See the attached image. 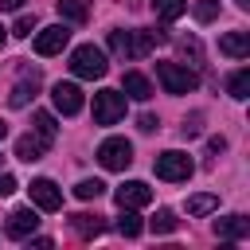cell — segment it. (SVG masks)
I'll use <instances>...</instances> for the list:
<instances>
[{"label": "cell", "instance_id": "obj_1", "mask_svg": "<svg viewBox=\"0 0 250 250\" xmlns=\"http://www.w3.org/2000/svg\"><path fill=\"white\" fill-rule=\"evenodd\" d=\"M70 70H74L78 78H102V74L109 70L105 51H102V47H94V43L74 47V55H70Z\"/></svg>", "mask_w": 250, "mask_h": 250}, {"label": "cell", "instance_id": "obj_2", "mask_svg": "<svg viewBox=\"0 0 250 250\" xmlns=\"http://www.w3.org/2000/svg\"><path fill=\"white\" fill-rule=\"evenodd\" d=\"M156 78L168 94H191L199 86V74L191 66H180V62H156Z\"/></svg>", "mask_w": 250, "mask_h": 250}, {"label": "cell", "instance_id": "obj_3", "mask_svg": "<svg viewBox=\"0 0 250 250\" xmlns=\"http://www.w3.org/2000/svg\"><path fill=\"white\" fill-rule=\"evenodd\" d=\"M98 164L109 168V172H125V168L133 164V145H129L125 137H105V141L98 145Z\"/></svg>", "mask_w": 250, "mask_h": 250}, {"label": "cell", "instance_id": "obj_4", "mask_svg": "<svg viewBox=\"0 0 250 250\" xmlns=\"http://www.w3.org/2000/svg\"><path fill=\"white\" fill-rule=\"evenodd\" d=\"M191 172H195V164H191V156L180 152V148H168V152L156 156V176L168 180V184H184Z\"/></svg>", "mask_w": 250, "mask_h": 250}, {"label": "cell", "instance_id": "obj_5", "mask_svg": "<svg viewBox=\"0 0 250 250\" xmlns=\"http://www.w3.org/2000/svg\"><path fill=\"white\" fill-rule=\"evenodd\" d=\"M125 117V94L121 90H98L94 94V121L98 125H117Z\"/></svg>", "mask_w": 250, "mask_h": 250}, {"label": "cell", "instance_id": "obj_6", "mask_svg": "<svg viewBox=\"0 0 250 250\" xmlns=\"http://www.w3.org/2000/svg\"><path fill=\"white\" fill-rule=\"evenodd\" d=\"M70 43V31H66V23H51V27H43L39 35H35V55H59L62 47Z\"/></svg>", "mask_w": 250, "mask_h": 250}, {"label": "cell", "instance_id": "obj_7", "mask_svg": "<svg viewBox=\"0 0 250 250\" xmlns=\"http://www.w3.org/2000/svg\"><path fill=\"white\" fill-rule=\"evenodd\" d=\"M51 102H55V109H59L62 117H74V113L82 109V90H78L74 82H55V86H51Z\"/></svg>", "mask_w": 250, "mask_h": 250}, {"label": "cell", "instance_id": "obj_8", "mask_svg": "<svg viewBox=\"0 0 250 250\" xmlns=\"http://www.w3.org/2000/svg\"><path fill=\"white\" fill-rule=\"evenodd\" d=\"M31 203L39 207V211H59L62 207V191L55 188V180H47V176H39V180H31Z\"/></svg>", "mask_w": 250, "mask_h": 250}, {"label": "cell", "instance_id": "obj_9", "mask_svg": "<svg viewBox=\"0 0 250 250\" xmlns=\"http://www.w3.org/2000/svg\"><path fill=\"white\" fill-rule=\"evenodd\" d=\"M113 199H117V207H148V203H152V191H148V184H141V180H125V184L113 191Z\"/></svg>", "mask_w": 250, "mask_h": 250}, {"label": "cell", "instance_id": "obj_10", "mask_svg": "<svg viewBox=\"0 0 250 250\" xmlns=\"http://www.w3.org/2000/svg\"><path fill=\"white\" fill-rule=\"evenodd\" d=\"M35 227H39L35 207H16V211L8 215V223H4V234H8V238H27Z\"/></svg>", "mask_w": 250, "mask_h": 250}, {"label": "cell", "instance_id": "obj_11", "mask_svg": "<svg viewBox=\"0 0 250 250\" xmlns=\"http://www.w3.org/2000/svg\"><path fill=\"white\" fill-rule=\"evenodd\" d=\"M47 148H51V137H43L39 129H31V133H23V137L16 141V156L27 160V164H31V160H43Z\"/></svg>", "mask_w": 250, "mask_h": 250}, {"label": "cell", "instance_id": "obj_12", "mask_svg": "<svg viewBox=\"0 0 250 250\" xmlns=\"http://www.w3.org/2000/svg\"><path fill=\"white\" fill-rule=\"evenodd\" d=\"M168 39V31H129V51H125V59H145L156 43H164Z\"/></svg>", "mask_w": 250, "mask_h": 250}, {"label": "cell", "instance_id": "obj_13", "mask_svg": "<svg viewBox=\"0 0 250 250\" xmlns=\"http://www.w3.org/2000/svg\"><path fill=\"white\" fill-rule=\"evenodd\" d=\"M35 90H39V70H23V74H20V82H16V86H12V94H8V105L23 109V105L35 98Z\"/></svg>", "mask_w": 250, "mask_h": 250}, {"label": "cell", "instance_id": "obj_14", "mask_svg": "<svg viewBox=\"0 0 250 250\" xmlns=\"http://www.w3.org/2000/svg\"><path fill=\"white\" fill-rule=\"evenodd\" d=\"M121 94L133 98V102H148V98H152V82H148L141 70H125V78H121Z\"/></svg>", "mask_w": 250, "mask_h": 250}, {"label": "cell", "instance_id": "obj_15", "mask_svg": "<svg viewBox=\"0 0 250 250\" xmlns=\"http://www.w3.org/2000/svg\"><path fill=\"white\" fill-rule=\"evenodd\" d=\"M70 230L78 238H98L105 230V219L102 215H90V211H78V215H70Z\"/></svg>", "mask_w": 250, "mask_h": 250}, {"label": "cell", "instance_id": "obj_16", "mask_svg": "<svg viewBox=\"0 0 250 250\" xmlns=\"http://www.w3.org/2000/svg\"><path fill=\"white\" fill-rule=\"evenodd\" d=\"M215 234L219 238H246L250 234V219L246 215H223V219H215Z\"/></svg>", "mask_w": 250, "mask_h": 250}, {"label": "cell", "instance_id": "obj_17", "mask_svg": "<svg viewBox=\"0 0 250 250\" xmlns=\"http://www.w3.org/2000/svg\"><path fill=\"white\" fill-rule=\"evenodd\" d=\"M219 51L230 55V59H246L250 55V31H227L219 39Z\"/></svg>", "mask_w": 250, "mask_h": 250}, {"label": "cell", "instance_id": "obj_18", "mask_svg": "<svg viewBox=\"0 0 250 250\" xmlns=\"http://www.w3.org/2000/svg\"><path fill=\"white\" fill-rule=\"evenodd\" d=\"M55 8H59V16L66 23H86L90 20V4L86 0H55Z\"/></svg>", "mask_w": 250, "mask_h": 250}, {"label": "cell", "instance_id": "obj_19", "mask_svg": "<svg viewBox=\"0 0 250 250\" xmlns=\"http://www.w3.org/2000/svg\"><path fill=\"white\" fill-rule=\"evenodd\" d=\"M227 94H230L234 102H246V98H250V70H246V66L227 78Z\"/></svg>", "mask_w": 250, "mask_h": 250}, {"label": "cell", "instance_id": "obj_20", "mask_svg": "<svg viewBox=\"0 0 250 250\" xmlns=\"http://www.w3.org/2000/svg\"><path fill=\"white\" fill-rule=\"evenodd\" d=\"M141 219H137V207H121V215H117V230L125 234V238H137L141 234Z\"/></svg>", "mask_w": 250, "mask_h": 250}, {"label": "cell", "instance_id": "obj_21", "mask_svg": "<svg viewBox=\"0 0 250 250\" xmlns=\"http://www.w3.org/2000/svg\"><path fill=\"white\" fill-rule=\"evenodd\" d=\"M152 12L160 20H180L188 12V0H152Z\"/></svg>", "mask_w": 250, "mask_h": 250}, {"label": "cell", "instance_id": "obj_22", "mask_svg": "<svg viewBox=\"0 0 250 250\" xmlns=\"http://www.w3.org/2000/svg\"><path fill=\"white\" fill-rule=\"evenodd\" d=\"M176 227H180V219H176V211H168V207H160V211H156V219H152V230H156V234H172Z\"/></svg>", "mask_w": 250, "mask_h": 250}, {"label": "cell", "instance_id": "obj_23", "mask_svg": "<svg viewBox=\"0 0 250 250\" xmlns=\"http://www.w3.org/2000/svg\"><path fill=\"white\" fill-rule=\"evenodd\" d=\"M176 51H180L184 59H191V62H199V59H203V47H199V39H195V35L176 39Z\"/></svg>", "mask_w": 250, "mask_h": 250}, {"label": "cell", "instance_id": "obj_24", "mask_svg": "<svg viewBox=\"0 0 250 250\" xmlns=\"http://www.w3.org/2000/svg\"><path fill=\"white\" fill-rule=\"evenodd\" d=\"M219 207V195H191L188 199V215H207Z\"/></svg>", "mask_w": 250, "mask_h": 250}, {"label": "cell", "instance_id": "obj_25", "mask_svg": "<svg viewBox=\"0 0 250 250\" xmlns=\"http://www.w3.org/2000/svg\"><path fill=\"white\" fill-rule=\"evenodd\" d=\"M102 191H105V184H102V180H78V188H74V195H78V199H98Z\"/></svg>", "mask_w": 250, "mask_h": 250}, {"label": "cell", "instance_id": "obj_26", "mask_svg": "<svg viewBox=\"0 0 250 250\" xmlns=\"http://www.w3.org/2000/svg\"><path fill=\"white\" fill-rule=\"evenodd\" d=\"M31 129H39V133H43V137H51V141H55V133H59V125H55V117H51L47 109H39V113H35V125H31Z\"/></svg>", "mask_w": 250, "mask_h": 250}, {"label": "cell", "instance_id": "obj_27", "mask_svg": "<svg viewBox=\"0 0 250 250\" xmlns=\"http://www.w3.org/2000/svg\"><path fill=\"white\" fill-rule=\"evenodd\" d=\"M191 12H195V20H199V23H211V20L219 16V0H199Z\"/></svg>", "mask_w": 250, "mask_h": 250}, {"label": "cell", "instance_id": "obj_28", "mask_svg": "<svg viewBox=\"0 0 250 250\" xmlns=\"http://www.w3.org/2000/svg\"><path fill=\"white\" fill-rule=\"evenodd\" d=\"M109 51L113 55H125L129 51V31H109Z\"/></svg>", "mask_w": 250, "mask_h": 250}, {"label": "cell", "instance_id": "obj_29", "mask_svg": "<svg viewBox=\"0 0 250 250\" xmlns=\"http://www.w3.org/2000/svg\"><path fill=\"white\" fill-rule=\"evenodd\" d=\"M31 31H35V16H20L16 27H12V35H20V39H27Z\"/></svg>", "mask_w": 250, "mask_h": 250}, {"label": "cell", "instance_id": "obj_30", "mask_svg": "<svg viewBox=\"0 0 250 250\" xmlns=\"http://www.w3.org/2000/svg\"><path fill=\"white\" fill-rule=\"evenodd\" d=\"M180 129H184V137H199V129H203V113H191Z\"/></svg>", "mask_w": 250, "mask_h": 250}, {"label": "cell", "instance_id": "obj_31", "mask_svg": "<svg viewBox=\"0 0 250 250\" xmlns=\"http://www.w3.org/2000/svg\"><path fill=\"white\" fill-rule=\"evenodd\" d=\"M20 184H16V176H8V172H0V195H12Z\"/></svg>", "mask_w": 250, "mask_h": 250}, {"label": "cell", "instance_id": "obj_32", "mask_svg": "<svg viewBox=\"0 0 250 250\" xmlns=\"http://www.w3.org/2000/svg\"><path fill=\"white\" fill-rule=\"evenodd\" d=\"M156 129V117L152 113H141V133H152Z\"/></svg>", "mask_w": 250, "mask_h": 250}, {"label": "cell", "instance_id": "obj_33", "mask_svg": "<svg viewBox=\"0 0 250 250\" xmlns=\"http://www.w3.org/2000/svg\"><path fill=\"white\" fill-rule=\"evenodd\" d=\"M27 242H31V246H35V250H51V246H55V242H51V238H31V234H27Z\"/></svg>", "mask_w": 250, "mask_h": 250}, {"label": "cell", "instance_id": "obj_34", "mask_svg": "<svg viewBox=\"0 0 250 250\" xmlns=\"http://www.w3.org/2000/svg\"><path fill=\"white\" fill-rule=\"evenodd\" d=\"M207 148H211V152H223V148H227V141H223V137H211V141H207Z\"/></svg>", "mask_w": 250, "mask_h": 250}, {"label": "cell", "instance_id": "obj_35", "mask_svg": "<svg viewBox=\"0 0 250 250\" xmlns=\"http://www.w3.org/2000/svg\"><path fill=\"white\" fill-rule=\"evenodd\" d=\"M0 8H4V12H20V8H23V0H0Z\"/></svg>", "mask_w": 250, "mask_h": 250}, {"label": "cell", "instance_id": "obj_36", "mask_svg": "<svg viewBox=\"0 0 250 250\" xmlns=\"http://www.w3.org/2000/svg\"><path fill=\"white\" fill-rule=\"evenodd\" d=\"M4 39H8V27H0V47H4Z\"/></svg>", "mask_w": 250, "mask_h": 250}, {"label": "cell", "instance_id": "obj_37", "mask_svg": "<svg viewBox=\"0 0 250 250\" xmlns=\"http://www.w3.org/2000/svg\"><path fill=\"white\" fill-rule=\"evenodd\" d=\"M4 133H8V125H4V121H0V141H4Z\"/></svg>", "mask_w": 250, "mask_h": 250}, {"label": "cell", "instance_id": "obj_38", "mask_svg": "<svg viewBox=\"0 0 250 250\" xmlns=\"http://www.w3.org/2000/svg\"><path fill=\"white\" fill-rule=\"evenodd\" d=\"M238 4H242V8H250V0H238Z\"/></svg>", "mask_w": 250, "mask_h": 250}, {"label": "cell", "instance_id": "obj_39", "mask_svg": "<svg viewBox=\"0 0 250 250\" xmlns=\"http://www.w3.org/2000/svg\"><path fill=\"white\" fill-rule=\"evenodd\" d=\"M0 164H4V156H0Z\"/></svg>", "mask_w": 250, "mask_h": 250}]
</instances>
